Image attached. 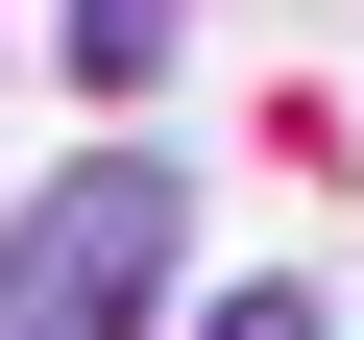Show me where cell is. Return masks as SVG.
<instances>
[{
	"label": "cell",
	"instance_id": "cell-1",
	"mask_svg": "<svg viewBox=\"0 0 364 340\" xmlns=\"http://www.w3.org/2000/svg\"><path fill=\"white\" fill-rule=\"evenodd\" d=\"M170 243H195V195H170V146H97V170H49V195L0 219V340H146Z\"/></svg>",
	"mask_w": 364,
	"mask_h": 340
},
{
	"label": "cell",
	"instance_id": "cell-2",
	"mask_svg": "<svg viewBox=\"0 0 364 340\" xmlns=\"http://www.w3.org/2000/svg\"><path fill=\"white\" fill-rule=\"evenodd\" d=\"M49 25H73V97H146V73H170V25H195V0H49Z\"/></svg>",
	"mask_w": 364,
	"mask_h": 340
},
{
	"label": "cell",
	"instance_id": "cell-3",
	"mask_svg": "<svg viewBox=\"0 0 364 340\" xmlns=\"http://www.w3.org/2000/svg\"><path fill=\"white\" fill-rule=\"evenodd\" d=\"M195 340H316V316H291V292H243V316H195Z\"/></svg>",
	"mask_w": 364,
	"mask_h": 340
}]
</instances>
